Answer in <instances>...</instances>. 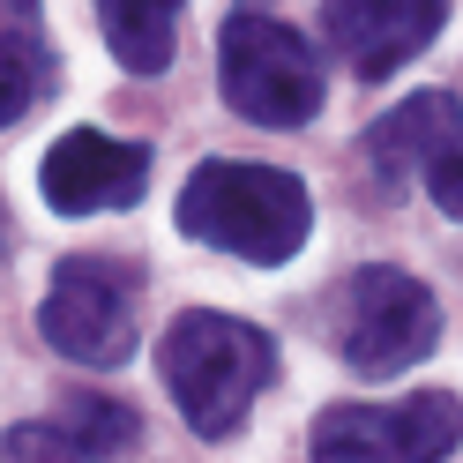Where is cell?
<instances>
[{"label":"cell","mask_w":463,"mask_h":463,"mask_svg":"<svg viewBox=\"0 0 463 463\" xmlns=\"http://www.w3.org/2000/svg\"><path fill=\"white\" fill-rule=\"evenodd\" d=\"M150 187V150L98 128H68L38 165V194L61 217H98V210H135Z\"/></svg>","instance_id":"cell-8"},{"label":"cell","mask_w":463,"mask_h":463,"mask_svg":"<svg viewBox=\"0 0 463 463\" xmlns=\"http://www.w3.org/2000/svg\"><path fill=\"white\" fill-rule=\"evenodd\" d=\"M98 31L128 75H165L180 38V0H98Z\"/></svg>","instance_id":"cell-12"},{"label":"cell","mask_w":463,"mask_h":463,"mask_svg":"<svg viewBox=\"0 0 463 463\" xmlns=\"http://www.w3.org/2000/svg\"><path fill=\"white\" fill-rule=\"evenodd\" d=\"M314 202L292 172L277 165H247V157H210L187 172L180 187V232L217 254H240L254 269H277L307 247Z\"/></svg>","instance_id":"cell-1"},{"label":"cell","mask_w":463,"mask_h":463,"mask_svg":"<svg viewBox=\"0 0 463 463\" xmlns=\"http://www.w3.org/2000/svg\"><path fill=\"white\" fill-rule=\"evenodd\" d=\"M449 0H322V38L359 82H382L441 38Z\"/></svg>","instance_id":"cell-9"},{"label":"cell","mask_w":463,"mask_h":463,"mask_svg":"<svg viewBox=\"0 0 463 463\" xmlns=\"http://www.w3.org/2000/svg\"><path fill=\"white\" fill-rule=\"evenodd\" d=\"M128 449H142V419L128 411V403H112V396L61 403L52 419L8 433V456H15V463H31V456H61V463H75V456H128Z\"/></svg>","instance_id":"cell-10"},{"label":"cell","mask_w":463,"mask_h":463,"mask_svg":"<svg viewBox=\"0 0 463 463\" xmlns=\"http://www.w3.org/2000/svg\"><path fill=\"white\" fill-rule=\"evenodd\" d=\"M52 98V45H45V0L0 8V120L23 128Z\"/></svg>","instance_id":"cell-11"},{"label":"cell","mask_w":463,"mask_h":463,"mask_svg":"<svg viewBox=\"0 0 463 463\" xmlns=\"http://www.w3.org/2000/svg\"><path fill=\"white\" fill-rule=\"evenodd\" d=\"M157 373L202 441H224L254 411V396L277 382V344L254 322H240V314L194 307L157 336Z\"/></svg>","instance_id":"cell-2"},{"label":"cell","mask_w":463,"mask_h":463,"mask_svg":"<svg viewBox=\"0 0 463 463\" xmlns=\"http://www.w3.org/2000/svg\"><path fill=\"white\" fill-rule=\"evenodd\" d=\"M329 344H336V359L352 373H366V382L411 373L433 344H441V299H433L411 269L366 262L329 292Z\"/></svg>","instance_id":"cell-4"},{"label":"cell","mask_w":463,"mask_h":463,"mask_svg":"<svg viewBox=\"0 0 463 463\" xmlns=\"http://www.w3.org/2000/svg\"><path fill=\"white\" fill-rule=\"evenodd\" d=\"M366 165L382 180V194L419 180L441 217H463V105L449 90H419V98L389 105L366 128Z\"/></svg>","instance_id":"cell-6"},{"label":"cell","mask_w":463,"mask_h":463,"mask_svg":"<svg viewBox=\"0 0 463 463\" xmlns=\"http://www.w3.org/2000/svg\"><path fill=\"white\" fill-rule=\"evenodd\" d=\"M135 299H142V269L112 262V254H68L45 284L38 329L61 359L75 366H128L135 359Z\"/></svg>","instance_id":"cell-5"},{"label":"cell","mask_w":463,"mask_h":463,"mask_svg":"<svg viewBox=\"0 0 463 463\" xmlns=\"http://www.w3.org/2000/svg\"><path fill=\"white\" fill-rule=\"evenodd\" d=\"M456 441H463V403L449 389H426L403 403H336L307 433V449L322 463H433Z\"/></svg>","instance_id":"cell-7"},{"label":"cell","mask_w":463,"mask_h":463,"mask_svg":"<svg viewBox=\"0 0 463 463\" xmlns=\"http://www.w3.org/2000/svg\"><path fill=\"white\" fill-rule=\"evenodd\" d=\"M217 82L224 105L254 128H307L322 112V52H314L284 15L232 8L217 31Z\"/></svg>","instance_id":"cell-3"}]
</instances>
